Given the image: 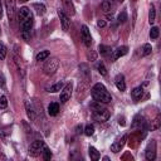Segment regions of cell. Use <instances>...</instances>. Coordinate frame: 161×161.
Wrapping results in <instances>:
<instances>
[{
	"mask_svg": "<svg viewBox=\"0 0 161 161\" xmlns=\"http://www.w3.org/2000/svg\"><path fill=\"white\" fill-rule=\"evenodd\" d=\"M0 88H5V77L0 72Z\"/></svg>",
	"mask_w": 161,
	"mask_h": 161,
	"instance_id": "cell-36",
	"label": "cell"
},
{
	"mask_svg": "<svg viewBox=\"0 0 161 161\" xmlns=\"http://www.w3.org/2000/svg\"><path fill=\"white\" fill-rule=\"evenodd\" d=\"M127 20V14H126V11H122L119 15H118V21L119 23H125Z\"/></svg>",
	"mask_w": 161,
	"mask_h": 161,
	"instance_id": "cell-35",
	"label": "cell"
},
{
	"mask_svg": "<svg viewBox=\"0 0 161 161\" xmlns=\"http://www.w3.org/2000/svg\"><path fill=\"white\" fill-rule=\"evenodd\" d=\"M0 161H8L6 157L4 156V153H1V152H0Z\"/></svg>",
	"mask_w": 161,
	"mask_h": 161,
	"instance_id": "cell-38",
	"label": "cell"
},
{
	"mask_svg": "<svg viewBox=\"0 0 161 161\" xmlns=\"http://www.w3.org/2000/svg\"><path fill=\"white\" fill-rule=\"evenodd\" d=\"M6 106H8L6 97H5V96H1V97H0V108H6Z\"/></svg>",
	"mask_w": 161,
	"mask_h": 161,
	"instance_id": "cell-34",
	"label": "cell"
},
{
	"mask_svg": "<svg viewBox=\"0 0 161 161\" xmlns=\"http://www.w3.org/2000/svg\"><path fill=\"white\" fill-rule=\"evenodd\" d=\"M58 67H59V60L57 58H52V59H49V60L45 62L43 69H44L45 74H54L55 70L58 69Z\"/></svg>",
	"mask_w": 161,
	"mask_h": 161,
	"instance_id": "cell-4",
	"label": "cell"
},
{
	"mask_svg": "<svg viewBox=\"0 0 161 161\" xmlns=\"http://www.w3.org/2000/svg\"><path fill=\"white\" fill-rule=\"evenodd\" d=\"M145 156L148 161H153L156 158V142L153 140H151V142H148L146 151H145Z\"/></svg>",
	"mask_w": 161,
	"mask_h": 161,
	"instance_id": "cell-6",
	"label": "cell"
},
{
	"mask_svg": "<svg viewBox=\"0 0 161 161\" xmlns=\"http://www.w3.org/2000/svg\"><path fill=\"white\" fill-rule=\"evenodd\" d=\"M97 25L102 28V26H104V25H106V21H103V20H98V23H97Z\"/></svg>",
	"mask_w": 161,
	"mask_h": 161,
	"instance_id": "cell-37",
	"label": "cell"
},
{
	"mask_svg": "<svg viewBox=\"0 0 161 161\" xmlns=\"http://www.w3.org/2000/svg\"><path fill=\"white\" fill-rule=\"evenodd\" d=\"M33 6H34V9L36 10V14H38V15H44V13H45V10H47V8H45L44 4H42V3H35Z\"/></svg>",
	"mask_w": 161,
	"mask_h": 161,
	"instance_id": "cell-20",
	"label": "cell"
},
{
	"mask_svg": "<svg viewBox=\"0 0 161 161\" xmlns=\"http://www.w3.org/2000/svg\"><path fill=\"white\" fill-rule=\"evenodd\" d=\"M102 161H111V160H109V157H108V156H104V157L102 158Z\"/></svg>",
	"mask_w": 161,
	"mask_h": 161,
	"instance_id": "cell-39",
	"label": "cell"
},
{
	"mask_svg": "<svg viewBox=\"0 0 161 161\" xmlns=\"http://www.w3.org/2000/svg\"><path fill=\"white\" fill-rule=\"evenodd\" d=\"M58 15H59V18H60V23H62V29L64 30V31H67L68 29H69V26H70V20H69V16L62 10V9H59L58 10Z\"/></svg>",
	"mask_w": 161,
	"mask_h": 161,
	"instance_id": "cell-10",
	"label": "cell"
},
{
	"mask_svg": "<svg viewBox=\"0 0 161 161\" xmlns=\"http://www.w3.org/2000/svg\"><path fill=\"white\" fill-rule=\"evenodd\" d=\"M62 10L63 11H67V14H69V15H74V13H75L73 3L69 1V0H64L63 1V9Z\"/></svg>",
	"mask_w": 161,
	"mask_h": 161,
	"instance_id": "cell-13",
	"label": "cell"
},
{
	"mask_svg": "<svg viewBox=\"0 0 161 161\" xmlns=\"http://www.w3.org/2000/svg\"><path fill=\"white\" fill-rule=\"evenodd\" d=\"M151 50H152V48H151V44H145V45L142 47V52H141V55H142V57H146V55L151 54Z\"/></svg>",
	"mask_w": 161,
	"mask_h": 161,
	"instance_id": "cell-27",
	"label": "cell"
},
{
	"mask_svg": "<svg viewBox=\"0 0 161 161\" xmlns=\"http://www.w3.org/2000/svg\"><path fill=\"white\" fill-rule=\"evenodd\" d=\"M92 109H93V117L96 121L98 122H106L109 118V111L102 106V103H97L94 102L92 104Z\"/></svg>",
	"mask_w": 161,
	"mask_h": 161,
	"instance_id": "cell-2",
	"label": "cell"
},
{
	"mask_svg": "<svg viewBox=\"0 0 161 161\" xmlns=\"http://www.w3.org/2000/svg\"><path fill=\"white\" fill-rule=\"evenodd\" d=\"M96 68H97V70H98V73H99L101 75H107V69H106V67H104L103 62H101V60H99V62L97 63Z\"/></svg>",
	"mask_w": 161,
	"mask_h": 161,
	"instance_id": "cell-24",
	"label": "cell"
},
{
	"mask_svg": "<svg viewBox=\"0 0 161 161\" xmlns=\"http://www.w3.org/2000/svg\"><path fill=\"white\" fill-rule=\"evenodd\" d=\"M49 55H50V52H49V50H42V52H39V53L36 54V58H35V59H36L38 62H40V60H45Z\"/></svg>",
	"mask_w": 161,
	"mask_h": 161,
	"instance_id": "cell-22",
	"label": "cell"
},
{
	"mask_svg": "<svg viewBox=\"0 0 161 161\" xmlns=\"http://www.w3.org/2000/svg\"><path fill=\"white\" fill-rule=\"evenodd\" d=\"M126 140H127V136L125 135V136H122L121 138H118L117 141H114V142L111 145V151L114 152V153L119 152V151L123 148V146H125V143H126Z\"/></svg>",
	"mask_w": 161,
	"mask_h": 161,
	"instance_id": "cell-9",
	"label": "cell"
},
{
	"mask_svg": "<svg viewBox=\"0 0 161 161\" xmlns=\"http://www.w3.org/2000/svg\"><path fill=\"white\" fill-rule=\"evenodd\" d=\"M6 47L3 44V43H0V60H3V59H5V57H6Z\"/></svg>",
	"mask_w": 161,
	"mask_h": 161,
	"instance_id": "cell-31",
	"label": "cell"
},
{
	"mask_svg": "<svg viewBox=\"0 0 161 161\" xmlns=\"http://www.w3.org/2000/svg\"><path fill=\"white\" fill-rule=\"evenodd\" d=\"M72 92H73V84H72V83L65 84V86L63 87V89L60 91V97H59L60 102H62V103H65V102L70 98Z\"/></svg>",
	"mask_w": 161,
	"mask_h": 161,
	"instance_id": "cell-5",
	"label": "cell"
},
{
	"mask_svg": "<svg viewBox=\"0 0 161 161\" xmlns=\"http://www.w3.org/2000/svg\"><path fill=\"white\" fill-rule=\"evenodd\" d=\"M88 153H89V157H91V161H98L99 160V151H97V148H94L93 146H89L88 148Z\"/></svg>",
	"mask_w": 161,
	"mask_h": 161,
	"instance_id": "cell-17",
	"label": "cell"
},
{
	"mask_svg": "<svg viewBox=\"0 0 161 161\" xmlns=\"http://www.w3.org/2000/svg\"><path fill=\"white\" fill-rule=\"evenodd\" d=\"M114 52V55H113V59H118V58H121V57H123V55H126L127 53H128V48L127 47H125V45H122V47H118L116 50H113Z\"/></svg>",
	"mask_w": 161,
	"mask_h": 161,
	"instance_id": "cell-16",
	"label": "cell"
},
{
	"mask_svg": "<svg viewBox=\"0 0 161 161\" xmlns=\"http://www.w3.org/2000/svg\"><path fill=\"white\" fill-rule=\"evenodd\" d=\"M59 112V104L58 103H50L48 106V113L50 116H57Z\"/></svg>",
	"mask_w": 161,
	"mask_h": 161,
	"instance_id": "cell-19",
	"label": "cell"
},
{
	"mask_svg": "<svg viewBox=\"0 0 161 161\" xmlns=\"http://www.w3.org/2000/svg\"><path fill=\"white\" fill-rule=\"evenodd\" d=\"M44 146H45L44 141H42V140H35L34 142L30 143V146H29V148H28V153H29L30 156H33V157H36V156H39V155L42 153Z\"/></svg>",
	"mask_w": 161,
	"mask_h": 161,
	"instance_id": "cell-3",
	"label": "cell"
},
{
	"mask_svg": "<svg viewBox=\"0 0 161 161\" xmlns=\"http://www.w3.org/2000/svg\"><path fill=\"white\" fill-rule=\"evenodd\" d=\"M25 109H26L28 117L31 121H35L36 119V109H35V107H34V104H33L31 101H29V99L25 101Z\"/></svg>",
	"mask_w": 161,
	"mask_h": 161,
	"instance_id": "cell-8",
	"label": "cell"
},
{
	"mask_svg": "<svg viewBox=\"0 0 161 161\" xmlns=\"http://www.w3.org/2000/svg\"><path fill=\"white\" fill-rule=\"evenodd\" d=\"M63 87H64L63 82H58V83H55L54 86H52V87L49 88V92H52V93L59 92V91H62V89H63Z\"/></svg>",
	"mask_w": 161,
	"mask_h": 161,
	"instance_id": "cell-26",
	"label": "cell"
},
{
	"mask_svg": "<svg viewBox=\"0 0 161 161\" xmlns=\"http://www.w3.org/2000/svg\"><path fill=\"white\" fill-rule=\"evenodd\" d=\"M132 98L135 99V101H140L141 98H142V96H143V88L142 87H136L133 91H132Z\"/></svg>",
	"mask_w": 161,
	"mask_h": 161,
	"instance_id": "cell-18",
	"label": "cell"
},
{
	"mask_svg": "<svg viewBox=\"0 0 161 161\" xmlns=\"http://www.w3.org/2000/svg\"><path fill=\"white\" fill-rule=\"evenodd\" d=\"M91 94H92V98L97 103H109L112 101V97H111L109 92L107 91V88L102 83L94 84L93 88L91 89Z\"/></svg>",
	"mask_w": 161,
	"mask_h": 161,
	"instance_id": "cell-1",
	"label": "cell"
},
{
	"mask_svg": "<svg viewBox=\"0 0 161 161\" xmlns=\"http://www.w3.org/2000/svg\"><path fill=\"white\" fill-rule=\"evenodd\" d=\"M42 156H43L44 161H52V151L49 150V147L44 146V148L42 151Z\"/></svg>",
	"mask_w": 161,
	"mask_h": 161,
	"instance_id": "cell-21",
	"label": "cell"
},
{
	"mask_svg": "<svg viewBox=\"0 0 161 161\" xmlns=\"http://www.w3.org/2000/svg\"><path fill=\"white\" fill-rule=\"evenodd\" d=\"M0 34H1V28H0Z\"/></svg>",
	"mask_w": 161,
	"mask_h": 161,
	"instance_id": "cell-41",
	"label": "cell"
},
{
	"mask_svg": "<svg viewBox=\"0 0 161 161\" xmlns=\"http://www.w3.org/2000/svg\"><path fill=\"white\" fill-rule=\"evenodd\" d=\"M101 6H102V9H103V11L104 13H108L109 10H111V1H103L102 4H101Z\"/></svg>",
	"mask_w": 161,
	"mask_h": 161,
	"instance_id": "cell-33",
	"label": "cell"
},
{
	"mask_svg": "<svg viewBox=\"0 0 161 161\" xmlns=\"http://www.w3.org/2000/svg\"><path fill=\"white\" fill-rule=\"evenodd\" d=\"M6 10H8V15H9V20L13 21L14 20V14H15V3L14 1H6Z\"/></svg>",
	"mask_w": 161,
	"mask_h": 161,
	"instance_id": "cell-15",
	"label": "cell"
},
{
	"mask_svg": "<svg viewBox=\"0 0 161 161\" xmlns=\"http://www.w3.org/2000/svg\"><path fill=\"white\" fill-rule=\"evenodd\" d=\"M3 15V5H1V3H0V16Z\"/></svg>",
	"mask_w": 161,
	"mask_h": 161,
	"instance_id": "cell-40",
	"label": "cell"
},
{
	"mask_svg": "<svg viewBox=\"0 0 161 161\" xmlns=\"http://www.w3.org/2000/svg\"><path fill=\"white\" fill-rule=\"evenodd\" d=\"M30 16H33V14H31V11L29 10V8L23 6V8H20V9L18 10V18H19V23H20V24H21L23 21H25L26 19H29Z\"/></svg>",
	"mask_w": 161,
	"mask_h": 161,
	"instance_id": "cell-11",
	"label": "cell"
},
{
	"mask_svg": "<svg viewBox=\"0 0 161 161\" xmlns=\"http://www.w3.org/2000/svg\"><path fill=\"white\" fill-rule=\"evenodd\" d=\"M160 127V116H157L153 121H152V125H151V131H155Z\"/></svg>",
	"mask_w": 161,
	"mask_h": 161,
	"instance_id": "cell-30",
	"label": "cell"
},
{
	"mask_svg": "<svg viewBox=\"0 0 161 161\" xmlns=\"http://www.w3.org/2000/svg\"><path fill=\"white\" fill-rule=\"evenodd\" d=\"M83 133L86 136H92L94 133V126L93 125H87L86 128H84V131H83Z\"/></svg>",
	"mask_w": 161,
	"mask_h": 161,
	"instance_id": "cell-28",
	"label": "cell"
},
{
	"mask_svg": "<svg viewBox=\"0 0 161 161\" xmlns=\"http://www.w3.org/2000/svg\"><path fill=\"white\" fill-rule=\"evenodd\" d=\"M155 19H156V10H155V6L151 5L150 13H148V21H150V24H153L155 23Z\"/></svg>",
	"mask_w": 161,
	"mask_h": 161,
	"instance_id": "cell-25",
	"label": "cell"
},
{
	"mask_svg": "<svg viewBox=\"0 0 161 161\" xmlns=\"http://www.w3.org/2000/svg\"><path fill=\"white\" fill-rule=\"evenodd\" d=\"M80 38H82L83 44L86 47H91V44H92V36H91V31H89V29H88L87 25H82V28H80Z\"/></svg>",
	"mask_w": 161,
	"mask_h": 161,
	"instance_id": "cell-7",
	"label": "cell"
},
{
	"mask_svg": "<svg viewBox=\"0 0 161 161\" xmlns=\"http://www.w3.org/2000/svg\"><path fill=\"white\" fill-rule=\"evenodd\" d=\"M70 160H72V161H83L82 156H80L77 151H73V152H72V155H70Z\"/></svg>",
	"mask_w": 161,
	"mask_h": 161,
	"instance_id": "cell-32",
	"label": "cell"
},
{
	"mask_svg": "<svg viewBox=\"0 0 161 161\" xmlns=\"http://www.w3.org/2000/svg\"><path fill=\"white\" fill-rule=\"evenodd\" d=\"M98 50H99V53H101L103 57H107V55H109V54L112 53L111 48L107 47V45H99V47H98Z\"/></svg>",
	"mask_w": 161,
	"mask_h": 161,
	"instance_id": "cell-23",
	"label": "cell"
},
{
	"mask_svg": "<svg viewBox=\"0 0 161 161\" xmlns=\"http://www.w3.org/2000/svg\"><path fill=\"white\" fill-rule=\"evenodd\" d=\"M114 84L119 91H125L126 89V82H125V77L123 74H117L114 78Z\"/></svg>",
	"mask_w": 161,
	"mask_h": 161,
	"instance_id": "cell-12",
	"label": "cell"
},
{
	"mask_svg": "<svg viewBox=\"0 0 161 161\" xmlns=\"http://www.w3.org/2000/svg\"><path fill=\"white\" fill-rule=\"evenodd\" d=\"M33 23H34V19H33V16H30L29 19H26L25 21H23V23L20 24L23 33H29V31H30V29L33 28Z\"/></svg>",
	"mask_w": 161,
	"mask_h": 161,
	"instance_id": "cell-14",
	"label": "cell"
},
{
	"mask_svg": "<svg viewBox=\"0 0 161 161\" xmlns=\"http://www.w3.org/2000/svg\"><path fill=\"white\" fill-rule=\"evenodd\" d=\"M158 36V28L157 26H152L150 30V38L151 39H156Z\"/></svg>",
	"mask_w": 161,
	"mask_h": 161,
	"instance_id": "cell-29",
	"label": "cell"
}]
</instances>
